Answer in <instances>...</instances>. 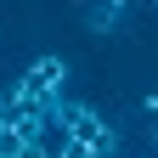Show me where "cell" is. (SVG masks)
<instances>
[{"instance_id": "1", "label": "cell", "mask_w": 158, "mask_h": 158, "mask_svg": "<svg viewBox=\"0 0 158 158\" xmlns=\"http://www.w3.org/2000/svg\"><path fill=\"white\" fill-rule=\"evenodd\" d=\"M68 79H73L68 56L45 51V56H34V62L23 68V79H17V90H23V96H34V102H45V107H56V102L68 96Z\"/></svg>"}, {"instance_id": "2", "label": "cell", "mask_w": 158, "mask_h": 158, "mask_svg": "<svg viewBox=\"0 0 158 158\" xmlns=\"http://www.w3.org/2000/svg\"><path fill=\"white\" fill-rule=\"evenodd\" d=\"M11 158H51V141H23Z\"/></svg>"}]
</instances>
